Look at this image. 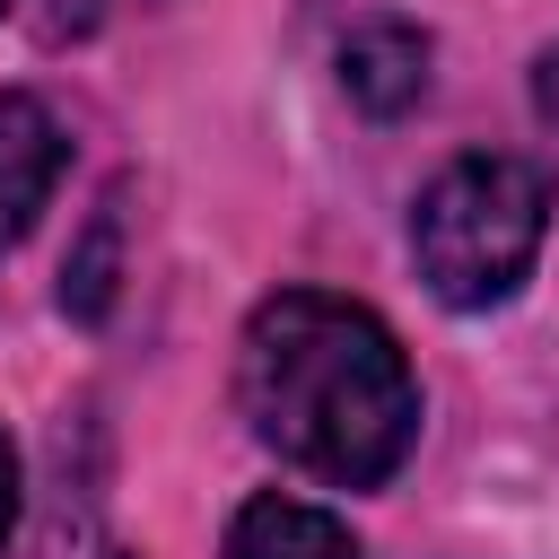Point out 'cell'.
I'll list each match as a JSON object with an SVG mask.
<instances>
[{
    "label": "cell",
    "mask_w": 559,
    "mask_h": 559,
    "mask_svg": "<svg viewBox=\"0 0 559 559\" xmlns=\"http://www.w3.org/2000/svg\"><path fill=\"white\" fill-rule=\"evenodd\" d=\"M0 9H9V0H0Z\"/></svg>",
    "instance_id": "obj_11"
},
{
    "label": "cell",
    "mask_w": 559,
    "mask_h": 559,
    "mask_svg": "<svg viewBox=\"0 0 559 559\" xmlns=\"http://www.w3.org/2000/svg\"><path fill=\"white\" fill-rule=\"evenodd\" d=\"M79 26H96V0H61L52 9V35H79Z\"/></svg>",
    "instance_id": "obj_10"
},
{
    "label": "cell",
    "mask_w": 559,
    "mask_h": 559,
    "mask_svg": "<svg viewBox=\"0 0 559 559\" xmlns=\"http://www.w3.org/2000/svg\"><path fill=\"white\" fill-rule=\"evenodd\" d=\"M236 402L271 454L332 489H376L419 437V384L393 332L323 288H280L253 306L236 349Z\"/></svg>",
    "instance_id": "obj_1"
},
{
    "label": "cell",
    "mask_w": 559,
    "mask_h": 559,
    "mask_svg": "<svg viewBox=\"0 0 559 559\" xmlns=\"http://www.w3.org/2000/svg\"><path fill=\"white\" fill-rule=\"evenodd\" d=\"M341 87H349V105L376 114V122L411 114V105L428 96V35L402 26V17L349 26V35H341Z\"/></svg>",
    "instance_id": "obj_3"
},
{
    "label": "cell",
    "mask_w": 559,
    "mask_h": 559,
    "mask_svg": "<svg viewBox=\"0 0 559 559\" xmlns=\"http://www.w3.org/2000/svg\"><path fill=\"white\" fill-rule=\"evenodd\" d=\"M61 175V122L35 96H0V245H17Z\"/></svg>",
    "instance_id": "obj_4"
},
{
    "label": "cell",
    "mask_w": 559,
    "mask_h": 559,
    "mask_svg": "<svg viewBox=\"0 0 559 559\" xmlns=\"http://www.w3.org/2000/svg\"><path fill=\"white\" fill-rule=\"evenodd\" d=\"M114 271H122V201H105V210L87 218V245H79L70 271H61V306H70L79 323H96V314L114 306Z\"/></svg>",
    "instance_id": "obj_6"
},
{
    "label": "cell",
    "mask_w": 559,
    "mask_h": 559,
    "mask_svg": "<svg viewBox=\"0 0 559 559\" xmlns=\"http://www.w3.org/2000/svg\"><path fill=\"white\" fill-rule=\"evenodd\" d=\"M227 559H358L349 524L306 498H253L227 524Z\"/></svg>",
    "instance_id": "obj_5"
},
{
    "label": "cell",
    "mask_w": 559,
    "mask_h": 559,
    "mask_svg": "<svg viewBox=\"0 0 559 559\" xmlns=\"http://www.w3.org/2000/svg\"><path fill=\"white\" fill-rule=\"evenodd\" d=\"M9 515H17V454L0 437V550H9Z\"/></svg>",
    "instance_id": "obj_9"
},
{
    "label": "cell",
    "mask_w": 559,
    "mask_h": 559,
    "mask_svg": "<svg viewBox=\"0 0 559 559\" xmlns=\"http://www.w3.org/2000/svg\"><path fill=\"white\" fill-rule=\"evenodd\" d=\"M35 559H122V550L105 542L96 498H87L79 480H61V498H52V515H44V550H35Z\"/></svg>",
    "instance_id": "obj_7"
},
{
    "label": "cell",
    "mask_w": 559,
    "mask_h": 559,
    "mask_svg": "<svg viewBox=\"0 0 559 559\" xmlns=\"http://www.w3.org/2000/svg\"><path fill=\"white\" fill-rule=\"evenodd\" d=\"M542 227H550V183L524 157H454L411 210V253L437 306L480 314L524 288Z\"/></svg>",
    "instance_id": "obj_2"
},
{
    "label": "cell",
    "mask_w": 559,
    "mask_h": 559,
    "mask_svg": "<svg viewBox=\"0 0 559 559\" xmlns=\"http://www.w3.org/2000/svg\"><path fill=\"white\" fill-rule=\"evenodd\" d=\"M533 105H542V122L559 131V44H550V52L533 61Z\"/></svg>",
    "instance_id": "obj_8"
}]
</instances>
